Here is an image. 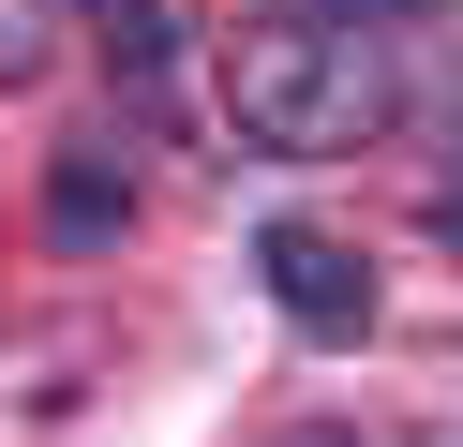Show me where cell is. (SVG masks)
<instances>
[{"label":"cell","mask_w":463,"mask_h":447,"mask_svg":"<svg viewBox=\"0 0 463 447\" xmlns=\"http://www.w3.org/2000/svg\"><path fill=\"white\" fill-rule=\"evenodd\" d=\"M389 105H403V75H389V45H373V30L269 15V30H240V45H224V119H240L254 149H284V164L359 149Z\"/></svg>","instance_id":"obj_1"},{"label":"cell","mask_w":463,"mask_h":447,"mask_svg":"<svg viewBox=\"0 0 463 447\" xmlns=\"http://www.w3.org/2000/svg\"><path fill=\"white\" fill-rule=\"evenodd\" d=\"M254 268H269V298H284L299 343H359V328H373V254H359L344 224H269Z\"/></svg>","instance_id":"obj_2"},{"label":"cell","mask_w":463,"mask_h":447,"mask_svg":"<svg viewBox=\"0 0 463 447\" xmlns=\"http://www.w3.org/2000/svg\"><path fill=\"white\" fill-rule=\"evenodd\" d=\"M120 209H135V194H120V179H105V149H75V164L45 179V224H61V238H105V224H120Z\"/></svg>","instance_id":"obj_3"},{"label":"cell","mask_w":463,"mask_h":447,"mask_svg":"<svg viewBox=\"0 0 463 447\" xmlns=\"http://www.w3.org/2000/svg\"><path fill=\"white\" fill-rule=\"evenodd\" d=\"M299 15H329V30H403V15H433V0H299Z\"/></svg>","instance_id":"obj_4"},{"label":"cell","mask_w":463,"mask_h":447,"mask_svg":"<svg viewBox=\"0 0 463 447\" xmlns=\"http://www.w3.org/2000/svg\"><path fill=\"white\" fill-rule=\"evenodd\" d=\"M433 254H463V179H433Z\"/></svg>","instance_id":"obj_5"},{"label":"cell","mask_w":463,"mask_h":447,"mask_svg":"<svg viewBox=\"0 0 463 447\" xmlns=\"http://www.w3.org/2000/svg\"><path fill=\"white\" fill-rule=\"evenodd\" d=\"M299 447H359V433H299Z\"/></svg>","instance_id":"obj_6"}]
</instances>
